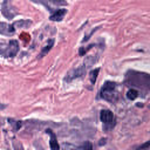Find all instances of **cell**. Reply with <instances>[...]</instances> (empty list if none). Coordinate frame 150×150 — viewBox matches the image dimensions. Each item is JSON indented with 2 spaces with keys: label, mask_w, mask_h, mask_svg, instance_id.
Returning <instances> with one entry per match:
<instances>
[{
  "label": "cell",
  "mask_w": 150,
  "mask_h": 150,
  "mask_svg": "<svg viewBox=\"0 0 150 150\" xmlns=\"http://www.w3.org/2000/svg\"><path fill=\"white\" fill-rule=\"evenodd\" d=\"M19 52V42L16 40H11L8 46L6 47V50L4 52V55L6 57H13Z\"/></svg>",
  "instance_id": "277c9868"
},
{
  "label": "cell",
  "mask_w": 150,
  "mask_h": 150,
  "mask_svg": "<svg viewBox=\"0 0 150 150\" xmlns=\"http://www.w3.org/2000/svg\"><path fill=\"white\" fill-rule=\"evenodd\" d=\"M32 22L28 21V20H19L16 22H14L13 27H23V26H29Z\"/></svg>",
  "instance_id": "9c48e42d"
},
{
  "label": "cell",
  "mask_w": 150,
  "mask_h": 150,
  "mask_svg": "<svg viewBox=\"0 0 150 150\" xmlns=\"http://www.w3.org/2000/svg\"><path fill=\"white\" fill-rule=\"evenodd\" d=\"M127 96L129 100H135L137 96H138V91L135 90V89H130L128 93H127Z\"/></svg>",
  "instance_id": "8fae6325"
},
{
  "label": "cell",
  "mask_w": 150,
  "mask_h": 150,
  "mask_svg": "<svg viewBox=\"0 0 150 150\" xmlns=\"http://www.w3.org/2000/svg\"><path fill=\"white\" fill-rule=\"evenodd\" d=\"M4 108H6V105H5V104H2V103H0V110H1V109H4Z\"/></svg>",
  "instance_id": "4fadbf2b"
},
{
  "label": "cell",
  "mask_w": 150,
  "mask_h": 150,
  "mask_svg": "<svg viewBox=\"0 0 150 150\" xmlns=\"http://www.w3.org/2000/svg\"><path fill=\"white\" fill-rule=\"evenodd\" d=\"M87 67H88V66H87L86 63H83V64H81V66H77L76 68H73V69L68 73V75H67V81H71V80H74V79L80 77L81 75H83V74L86 73Z\"/></svg>",
  "instance_id": "7a4b0ae2"
},
{
  "label": "cell",
  "mask_w": 150,
  "mask_h": 150,
  "mask_svg": "<svg viewBox=\"0 0 150 150\" xmlns=\"http://www.w3.org/2000/svg\"><path fill=\"white\" fill-rule=\"evenodd\" d=\"M98 71H100V69H98V68H95L94 70H91V71H90V81H91V83H93V84L96 82V79H97V74H98Z\"/></svg>",
  "instance_id": "30bf717a"
},
{
  "label": "cell",
  "mask_w": 150,
  "mask_h": 150,
  "mask_svg": "<svg viewBox=\"0 0 150 150\" xmlns=\"http://www.w3.org/2000/svg\"><path fill=\"white\" fill-rule=\"evenodd\" d=\"M116 84L114 82H105V84L101 89V96L107 100V101H116L117 100V94L115 93Z\"/></svg>",
  "instance_id": "6da1fadb"
},
{
  "label": "cell",
  "mask_w": 150,
  "mask_h": 150,
  "mask_svg": "<svg viewBox=\"0 0 150 150\" xmlns=\"http://www.w3.org/2000/svg\"><path fill=\"white\" fill-rule=\"evenodd\" d=\"M80 150H93V145H91L90 142H86V143L80 148Z\"/></svg>",
  "instance_id": "7c38bea8"
},
{
  "label": "cell",
  "mask_w": 150,
  "mask_h": 150,
  "mask_svg": "<svg viewBox=\"0 0 150 150\" xmlns=\"http://www.w3.org/2000/svg\"><path fill=\"white\" fill-rule=\"evenodd\" d=\"M64 14H66V9H64V8H59V9H56V11L50 15V20H53V21H60V20L63 18Z\"/></svg>",
  "instance_id": "8992f818"
},
{
  "label": "cell",
  "mask_w": 150,
  "mask_h": 150,
  "mask_svg": "<svg viewBox=\"0 0 150 150\" xmlns=\"http://www.w3.org/2000/svg\"><path fill=\"white\" fill-rule=\"evenodd\" d=\"M100 117H101V121L107 125V127H112L114 123H115V116L114 114L108 110V109H103L100 114Z\"/></svg>",
  "instance_id": "3957f363"
},
{
  "label": "cell",
  "mask_w": 150,
  "mask_h": 150,
  "mask_svg": "<svg viewBox=\"0 0 150 150\" xmlns=\"http://www.w3.org/2000/svg\"><path fill=\"white\" fill-rule=\"evenodd\" d=\"M46 132L50 136V142H49L50 149H52V150H60V145H59V143H57V141H56V136H55V134L53 132V130H52V129H46Z\"/></svg>",
  "instance_id": "5b68a950"
},
{
  "label": "cell",
  "mask_w": 150,
  "mask_h": 150,
  "mask_svg": "<svg viewBox=\"0 0 150 150\" xmlns=\"http://www.w3.org/2000/svg\"><path fill=\"white\" fill-rule=\"evenodd\" d=\"M0 33L1 34H13L14 33V27L9 26L7 23L0 22Z\"/></svg>",
  "instance_id": "52a82bcc"
},
{
  "label": "cell",
  "mask_w": 150,
  "mask_h": 150,
  "mask_svg": "<svg viewBox=\"0 0 150 150\" xmlns=\"http://www.w3.org/2000/svg\"><path fill=\"white\" fill-rule=\"evenodd\" d=\"M53 45H54V40H53V39H49V40H48V43L45 46V48H43V49H42V52L40 53V57L45 56V55L50 50V48L53 47Z\"/></svg>",
  "instance_id": "ba28073f"
}]
</instances>
